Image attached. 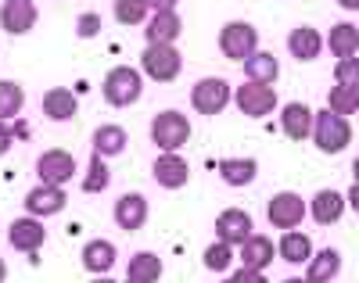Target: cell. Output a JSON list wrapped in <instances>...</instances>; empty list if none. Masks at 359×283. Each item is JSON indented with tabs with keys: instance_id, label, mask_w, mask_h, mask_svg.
I'll return each mask as SVG.
<instances>
[{
	"instance_id": "1",
	"label": "cell",
	"mask_w": 359,
	"mask_h": 283,
	"mask_svg": "<svg viewBox=\"0 0 359 283\" xmlns=\"http://www.w3.org/2000/svg\"><path fill=\"white\" fill-rule=\"evenodd\" d=\"M313 144L323 154H338L352 144V125L345 115H334L331 108L327 111H313Z\"/></svg>"
},
{
	"instance_id": "2",
	"label": "cell",
	"mask_w": 359,
	"mask_h": 283,
	"mask_svg": "<svg viewBox=\"0 0 359 283\" xmlns=\"http://www.w3.org/2000/svg\"><path fill=\"white\" fill-rule=\"evenodd\" d=\"M101 93H104V101H108L111 108H130V104H137V101H140V93H144V79H140V72H137V69H130V65H115V69L104 76Z\"/></svg>"
},
{
	"instance_id": "3",
	"label": "cell",
	"mask_w": 359,
	"mask_h": 283,
	"mask_svg": "<svg viewBox=\"0 0 359 283\" xmlns=\"http://www.w3.org/2000/svg\"><path fill=\"white\" fill-rule=\"evenodd\" d=\"M151 140H155V147H158L162 154L180 151V147L191 140V118H187L184 111H172V108L158 111V115L151 118Z\"/></svg>"
},
{
	"instance_id": "4",
	"label": "cell",
	"mask_w": 359,
	"mask_h": 283,
	"mask_svg": "<svg viewBox=\"0 0 359 283\" xmlns=\"http://www.w3.org/2000/svg\"><path fill=\"white\" fill-rule=\"evenodd\" d=\"M140 69L155 83H172L184 72V57H180V50L172 43H147V50L140 54Z\"/></svg>"
},
{
	"instance_id": "5",
	"label": "cell",
	"mask_w": 359,
	"mask_h": 283,
	"mask_svg": "<svg viewBox=\"0 0 359 283\" xmlns=\"http://www.w3.org/2000/svg\"><path fill=\"white\" fill-rule=\"evenodd\" d=\"M230 97H233L230 83L226 79H216V76L194 83V90H191V104H194L198 115H219L230 104Z\"/></svg>"
},
{
	"instance_id": "6",
	"label": "cell",
	"mask_w": 359,
	"mask_h": 283,
	"mask_svg": "<svg viewBox=\"0 0 359 283\" xmlns=\"http://www.w3.org/2000/svg\"><path fill=\"white\" fill-rule=\"evenodd\" d=\"M255 47H259L255 25H248V22H230V25H223V33H219V50H223V57L245 61V57L255 54Z\"/></svg>"
},
{
	"instance_id": "7",
	"label": "cell",
	"mask_w": 359,
	"mask_h": 283,
	"mask_svg": "<svg viewBox=\"0 0 359 283\" xmlns=\"http://www.w3.org/2000/svg\"><path fill=\"white\" fill-rule=\"evenodd\" d=\"M306 212H309V205L298 198V194H291V191L273 194V198H269V205H266L269 226H280V230H294V226L306 219Z\"/></svg>"
},
{
	"instance_id": "8",
	"label": "cell",
	"mask_w": 359,
	"mask_h": 283,
	"mask_svg": "<svg viewBox=\"0 0 359 283\" xmlns=\"http://www.w3.org/2000/svg\"><path fill=\"white\" fill-rule=\"evenodd\" d=\"M36 172H40V183H47V186H65L76 176V158L62 147L43 151L40 162H36Z\"/></svg>"
},
{
	"instance_id": "9",
	"label": "cell",
	"mask_w": 359,
	"mask_h": 283,
	"mask_svg": "<svg viewBox=\"0 0 359 283\" xmlns=\"http://www.w3.org/2000/svg\"><path fill=\"white\" fill-rule=\"evenodd\" d=\"M8 240H11L15 251H22V255H36V251L43 247V240H47V226L33 215H22L8 226Z\"/></svg>"
},
{
	"instance_id": "10",
	"label": "cell",
	"mask_w": 359,
	"mask_h": 283,
	"mask_svg": "<svg viewBox=\"0 0 359 283\" xmlns=\"http://www.w3.org/2000/svg\"><path fill=\"white\" fill-rule=\"evenodd\" d=\"M252 237V215L245 208H223L216 215V240L230 244V247H241Z\"/></svg>"
},
{
	"instance_id": "11",
	"label": "cell",
	"mask_w": 359,
	"mask_h": 283,
	"mask_svg": "<svg viewBox=\"0 0 359 283\" xmlns=\"http://www.w3.org/2000/svg\"><path fill=\"white\" fill-rule=\"evenodd\" d=\"M233 101H237V108H241L248 118H266L269 111L277 108V93H273V86H259V83H245L241 90L233 93Z\"/></svg>"
},
{
	"instance_id": "12",
	"label": "cell",
	"mask_w": 359,
	"mask_h": 283,
	"mask_svg": "<svg viewBox=\"0 0 359 283\" xmlns=\"http://www.w3.org/2000/svg\"><path fill=\"white\" fill-rule=\"evenodd\" d=\"M36 4L33 0H4L0 4V29L4 33H11V36H22V33H29V29L36 25Z\"/></svg>"
},
{
	"instance_id": "13",
	"label": "cell",
	"mask_w": 359,
	"mask_h": 283,
	"mask_svg": "<svg viewBox=\"0 0 359 283\" xmlns=\"http://www.w3.org/2000/svg\"><path fill=\"white\" fill-rule=\"evenodd\" d=\"M65 205H69V198H65L62 186H47V183H40V186H33V191L25 194V212L33 215V219L57 215V212H65Z\"/></svg>"
},
{
	"instance_id": "14",
	"label": "cell",
	"mask_w": 359,
	"mask_h": 283,
	"mask_svg": "<svg viewBox=\"0 0 359 283\" xmlns=\"http://www.w3.org/2000/svg\"><path fill=\"white\" fill-rule=\"evenodd\" d=\"M191 179V165L180 158L176 151L169 154H158V162H155V183L165 186V191H180V186H187Z\"/></svg>"
},
{
	"instance_id": "15",
	"label": "cell",
	"mask_w": 359,
	"mask_h": 283,
	"mask_svg": "<svg viewBox=\"0 0 359 283\" xmlns=\"http://www.w3.org/2000/svg\"><path fill=\"white\" fill-rule=\"evenodd\" d=\"M147 215H151V208H147L144 194H123L115 201V226L118 230H140L147 223Z\"/></svg>"
},
{
	"instance_id": "16",
	"label": "cell",
	"mask_w": 359,
	"mask_h": 283,
	"mask_svg": "<svg viewBox=\"0 0 359 283\" xmlns=\"http://www.w3.org/2000/svg\"><path fill=\"white\" fill-rule=\"evenodd\" d=\"M280 125L291 140H309L313 133V108L302 104V101H291L280 108Z\"/></svg>"
},
{
	"instance_id": "17",
	"label": "cell",
	"mask_w": 359,
	"mask_h": 283,
	"mask_svg": "<svg viewBox=\"0 0 359 283\" xmlns=\"http://www.w3.org/2000/svg\"><path fill=\"white\" fill-rule=\"evenodd\" d=\"M94 154H101V158H118V154L126 151V144H130V133L123 130V125H115V122H104V125H97L94 130Z\"/></svg>"
},
{
	"instance_id": "18",
	"label": "cell",
	"mask_w": 359,
	"mask_h": 283,
	"mask_svg": "<svg viewBox=\"0 0 359 283\" xmlns=\"http://www.w3.org/2000/svg\"><path fill=\"white\" fill-rule=\"evenodd\" d=\"M277 258V244L269 240V237H262V233H252L245 244H241V269H255V272H262L269 262Z\"/></svg>"
},
{
	"instance_id": "19",
	"label": "cell",
	"mask_w": 359,
	"mask_h": 283,
	"mask_svg": "<svg viewBox=\"0 0 359 283\" xmlns=\"http://www.w3.org/2000/svg\"><path fill=\"white\" fill-rule=\"evenodd\" d=\"M309 215H313V223H320V226H334L338 219L345 215V194H338V191H320V194L313 198V205H309Z\"/></svg>"
},
{
	"instance_id": "20",
	"label": "cell",
	"mask_w": 359,
	"mask_h": 283,
	"mask_svg": "<svg viewBox=\"0 0 359 283\" xmlns=\"http://www.w3.org/2000/svg\"><path fill=\"white\" fill-rule=\"evenodd\" d=\"M180 33H184V22H180L176 11H158V15H151V22L144 25L147 43H176Z\"/></svg>"
},
{
	"instance_id": "21",
	"label": "cell",
	"mask_w": 359,
	"mask_h": 283,
	"mask_svg": "<svg viewBox=\"0 0 359 283\" xmlns=\"http://www.w3.org/2000/svg\"><path fill=\"white\" fill-rule=\"evenodd\" d=\"M241 65H245L248 83H259V86L277 83V76H280V61H277L273 54H266V50H255L252 57H245V61H241Z\"/></svg>"
},
{
	"instance_id": "22",
	"label": "cell",
	"mask_w": 359,
	"mask_h": 283,
	"mask_svg": "<svg viewBox=\"0 0 359 283\" xmlns=\"http://www.w3.org/2000/svg\"><path fill=\"white\" fill-rule=\"evenodd\" d=\"M111 265H115V244L111 240H86L83 244V269L104 276V272H111Z\"/></svg>"
},
{
	"instance_id": "23",
	"label": "cell",
	"mask_w": 359,
	"mask_h": 283,
	"mask_svg": "<svg viewBox=\"0 0 359 283\" xmlns=\"http://www.w3.org/2000/svg\"><path fill=\"white\" fill-rule=\"evenodd\" d=\"M287 50H291L298 61H313V57H320V50H323V36L316 33L313 25H298L294 33L287 36Z\"/></svg>"
},
{
	"instance_id": "24",
	"label": "cell",
	"mask_w": 359,
	"mask_h": 283,
	"mask_svg": "<svg viewBox=\"0 0 359 283\" xmlns=\"http://www.w3.org/2000/svg\"><path fill=\"white\" fill-rule=\"evenodd\" d=\"M43 115L54 122H69L76 115V93L69 86H54L43 93Z\"/></svg>"
},
{
	"instance_id": "25",
	"label": "cell",
	"mask_w": 359,
	"mask_h": 283,
	"mask_svg": "<svg viewBox=\"0 0 359 283\" xmlns=\"http://www.w3.org/2000/svg\"><path fill=\"white\" fill-rule=\"evenodd\" d=\"M327 47H331V54L341 61V57H355L359 50V29L352 22H338L331 25V33H327Z\"/></svg>"
},
{
	"instance_id": "26",
	"label": "cell",
	"mask_w": 359,
	"mask_h": 283,
	"mask_svg": "<svg viewBox=\"0 0 359 283\" xmlns=\"http://www.w3.org/2000/svg\"><path fill=\"white\" fill-rule=\"evenodd\" d=\"M259 176V162L255 158H223L219 162V179L226 186H248Z\"/></svg>"
},
{
	"instance_id": "27",
	"label": "cell",
	"mask_w": 359,
	"mask_h": 283,
	"mask_svg": "<svg viewBox=\"0 0 359 283\" xmlns=\"http://www.w3.org/2000/svg\"><path fill=\"white\" fill-rule=\"evenodd\" d=\"M338 269H341V255H338L334 247H323V251H316V255L309 258L306 283H331L338 276Z\"/></svg>"
},
{
	"instance_id": "28",
	"label": "cell",
	"mask_w": 359,
	"mask_h": 283,
	"mask_svg": "<svg viewBox=\"0 0 359 283\" xmlns=\"http://www.w3.org/2000/svg\"><path fill=\"white\" fill-rule=\"evenodd\" d=\"M126 279H137V283H158V276H162V258L158 255H151V251H137V255L130 258V265H126Z\"/></svg>"
},
{
	"instance_id": "29",
	"label": "cell",
	"mask_w": 359,
	"mask_h": 283,
	"mask_svg": "<svg viewBox=\"0 0 359 283\" xmlns=\"http://www.w3.org/2000/svg\"><path fill=\"white\" fill-rule=\"evenodd\" d=\"M280 258L291 262V265L309 262V258H313V240H309L306 233H298V230H287V233L280 237Z\"/></svg>"
},
{
	"instance_id": "30",
	"label": "cell",
	"mask_w": 359,
	"mask_h": 283,
	"mask_svg": "<svg viewBox=\"0 0 359 283\" xmlns=\"http://www.w3.org/2000/svg\"><path fill=\"white\" fill-rule=\"evenodd\" d=\"M22 104H25V93H22V86H18V83H11V79H0V122H11V118H18Z\"/></svg>"
},
{
	"instance_id": "31",
	"label": "cell",
	"mask_w": 359,
	"mask_h": 283,
	"mask_svg": "<svg viewBox=\"0 0 359 283\" xmlns=\"http://www.w3.org/2000/svg\"><path fill=\"white\" fill-rule=\"evenodd\" d=\"M108 183H111V172H108L104 158L101 154H90V165L83 176V194H101V191H108Z\"/></svg>"
},
{
	"instance_id": "32",
	"label": "cell",
	"mask_w": 359,
	"mask_h": 283,
	"mask_svg": "<svg viewBox=\"0 0 359 283\" xmlns=\"http://www.w3.org/2000/svg\"><path fill=\"white\" fill-rule=\"evenodd\" d=\"M115 18L123 22V25H144L147 22V0H115Z\"/></svg>"
},
{
	"instance_id": "33",
	"label": "cell",
	"mask_w": 359,
	"mask_h": 283,
	"mask_svg": "<svg viewBox=\"0 0 359 283\" xmlns=\"http://www.w3.org/2000/svg\"><path fill=\"white\" fill-rule=\"evenodd\" d=\"M327 108H331L334 115H352V111H359V93L355 90H348V86H334L331 93H327Z\"/></svg>"
},
{
	"instance_id": "34",
	"label": "cell",
	"mask_w": 359,
	"mask_h": 283,
	"mask_svg": "<svg viewBox=\"0 0 359 283\" xmlns=\"http://www.w3.org/2000/svg\"><path fill=\"white\" fill-rule=\"evenodd\" d=\"M230 262H233V247H230V244L216 240V244H208V247H205V269H212V272H226V269H230Z\"/></svg>"
},
{
	"instance_id": "35",
	"label": "cell",
	"mask_w": 359,
	"mask_h": 283,
	"mask_svg": "<svg viewBox=\"0 0 359 283\" xmlns=\"http://www.w3.org/2000/svg\"><path fill=\"white\" fill-rule=\"evenodd\" d=\"M334 79H338V86H348L359 93V57H341L334 65Z\"/></svg>"
},
{
	"instance_id": "36",
	"label": "cell",
	"mask_w": 359,
	"mask_h": 283,
	"mask_svg": "<svg viewBox=\"0 0 359 283\" xmlns=\"http://www.w3.org/2000/svg\"><path fill=\"white\" fill-rule=\"evenodd\" d=\"M76 33H79L83 40H94V36L101 33V15H97V11L79 15V18H76Z\"/></svg>"
},
{
	"instance_id": "37",
	"label": "cell",
	"mask_w": 359,
	"mask_h": 283,
	"mask_svg": "<svg viewBox=\"0 0 359 283\" xmlns=\"http://www.w3.org/2000/svg\"><path fill=\"white\" fill-rule=\"evenodd\" d=\"M15 144V133H11V125L8 122H0V154H8Z\"/></svg>"
},
{
	"instance_id": "38",
	"label": "cell",
	"mask_w": 359,
	"mask_h": 283,
	"mask_svg": "<svg viewBox=\"0 0 359 283\" xmlns=\"http://www.w3.org/2000/svg\"><path fill=\"white\" fill-rule=\"evenodd\" d=\"M176 4H180V0H147V8H151L155 15L158 11H176Z\"/></svg>"
},
{
	"instance_id": "39",
	"label": "cell",
	"mask_w": 359,
	"mask_h": 283,
	"mask_svg": "<svg viewBox=\"0 0 359 283\" xmlns=\"http://www.w3.org/2000/svg\"><path fill=\"white\" fill-rule=\"evenodd\" d=\"M237 276H241V283H269V279H266L262 272H255V269H241Z\"/></svg>"
},
{
	"instance_id": "40",
	"label": "cell",
	"mask_w": 359,
	"mask_h": 283,
	"mask_svg": "<svg viewBox=\"0 0 359 283\" xmlns=\"http://www.w3.org/2000/svg\"><path fill=\"white\" fill-rule=\"evenodd\" d=\"M345 205H352V208L359 212V183H352V191L345 194Z\"/></svg>"
},
{
	"instance_id": "41",
	"label": "cell",
	"mask_w": 359,
	"mask_h": 283,
	"mask_svg": "<svg viewBox=\"0 0 359 283\" xmlns=\"http://www.w3.org/2000/svg\"><path fill=\"white\" fill-rule=\"evenodd\" d=\"M11 133H15V140H25V137H29V125H25V122H15Z\"/></svg>"
},
{
	"instance_id": "42",
	"label": "cell",
	"mask_w": 359,
	"mask_h": 283,
	"mask_svg": "<svg viewBox=\"0 0 359 283\" xmlns=\"http://www.w3.org/2000/svg\"><path fill=\"white\" fill-rule=\"evenodd\" d=\"M341 8H348V11H359V0H338Z\"/></svg>"
},
{
	"instance_id": "43",
	"label": "cell",
	"mask_w": 359,
	"mask_h": 283,
	"mask_svg": "<svg viewBox=\"0 0 359 283\" xmlns=\"http://www.w3.org/2000/svg\"><path fill=\"white\" fill-rule=\"evenodd\" d=\"M8 279V265H4V258H0V283Z\"/></svg>"
},
{
	"instance_id": "44",
	"label": "cell",
	"mask_w": 359,
	"mask_h": 283,
	"mask_svg": "<svg viewBox=\"0 0 359 283\" xmlns=\"http://www.w3.org/2000/svg\"><path fill=\"white\" fill-rule=\"evenodd\" d=\"M90 283H115L111 276H97V279H90Z\"/></svg>"
},
{
	"instance_id": "45",
	"label": "cell",
	"mask_w": 359,
	"mask_h": 283,
	"mask_svg": "<svg viewBox=\"0 0 359 283\" xmlns=\"http://www.w3.org/2000/svg\"><path fill=\"white\" fill-rule=\"evenodd\" d=\"M352 176H355V183H359V158L352 162Z\"/></svg>"
},
{
	"instance_id": "46",
	"label": "cell",
	"mask_w": 359,
	"mask_h": 283,
	"mask_svg": "<svg viewBox=\"0 0 359 283\" xmlns=\"http://www.w3.org/2000/svg\"><path fill=\"white\" fill-rule=\"evenodd\" d=\"M223 283H241V276H237V272H233V276H226Z\"/></svg>"
},
{
	"instance_id": "47",
	"label": "cell",
	"mask_w": 359,
	"mask_h": 283,
	"mask_svg": "<svg viewBox=\"0 0 359 283\" xmlns=\"http://www.w3.org/2000/svg\"><path fill=\"white\" fill-rule=\"evenodd\" d=\"M284 283H306V279H284Z\"/></svg>"
},
{
	"instance_id": "48",
	"label": "cell",
	"mask_w": 359,
	"mask_h": 283,
	"mask_svg": "<svg viewBox=\"0 0 359 283\" xmlns=\"http://www.w3.org/2000/svg\"><path fill=\"white\" fill-rule=\"evenodd\" d=\"M126 283H137V279H126Z\"/></svg>"
}]
</instances>
